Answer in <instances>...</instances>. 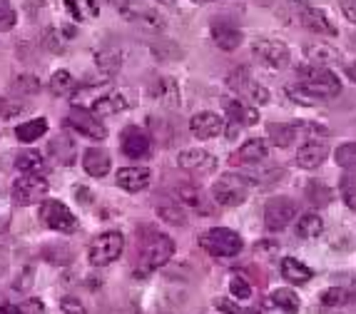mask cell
Wrapping results in <instances>:
<instances>
[{
  "label": "cell",
  "instance_id": "f546056e",
  "mask_svg": "<svg viewBox=\"0 0 356 314\" xmlns=\"http://www.w3.org/2000/svg\"><path fill=\"white\" fill-rule=\"evenodd\" d=\"M324 232V219L319 217L316 212L302 214L297 222V237L302 240H316Z\"/></svg>",
  "mask_w": 356,
  "mask_h": 314
},
{
  "label": "cell",
  "instance_id": "680465c9",
  "mask_svg": "<svg viewBox=\"0 0 356 314\" xmlns=\"http://www.w3.org/2000/svg\"><path fill=\"white\" fill-rule=\"evenodd\" d=\"M346 77H351V83H356V63L346 65Z\"/></svg>",
  "mask_w": 356,
  "mask_h": 314
},
{
  "label": "cell",
  "instance_id": "5b68a950",
  "mask_svg": "<svg viewBox=\"0 0 356 314\" xmlns=\"http://www.w3.org/2000/svg\"><path fill=\"white\" fill-rule=\"evenodd\" d=\"M252 187V180L247 175H222L217 182L212 185V197L222 207H237L247 200Z\"/></svg>",
  "mask_w": 356,
  "mask_h": 314
},
{
  "label": "cell",
  "instance_id": "e0dca14e",
  "mask_svg": "<svg viewBox=\"0 0 356 314\" xmlns=\"http://www.w3.org/2000/svg\"><path fill=\"white\" fill-rule=\"evenodd\" d=\"M190 130H192V135L200 137V140H212V137H217L225 130V120L217 113L204 110V113H197L195 118L190 120Z\"/></svg>",
  "mask_w": 356,
  "mask_h": 314
},
{
  "label": "cell",
  "instance_id": "277c9868",
  "mask_svg": "<svg viewBox=\"0 0 356 314\" xmlns=\"http://www.w3.org/2000/svg\"><path fill=\"white\" fill-rule=\"evenodd\" d=\"M172 255H175V242L167 235H152V237H147L143 249H140V272H137V277H145V274L160 269L162 265L170 262Z\"/></svg>",
  "mask_w": 356,
  "mask_h": 314
},
{
  "label": "cell",
  "instance_id": "91938a15",
  "mask_svg": "<svg viewBox=\"0 0 356 314\" xmlns=\"http://www.w3.org/2000/svg\"><path fill=\"white\" fill-rule=\"evenodd\" d=\"M160 3H165V6H172V0H160Z\"/></svg>",
  "mask_w": 356,
  "mask_h": 314
},
{
  "label": "cell",
  "instance_id": "8fae6325",
  "mask_svg": "<svg viewBox=\"0 0 356 314\" xmlns=\"http://www.w3.org/2000/svg\"><path fill=\"white\" fill-rule=\"evenodd\" d=\"M48 190H50L48 180L40 178V175H23V178H18L13 182V197L23 207L42 202V197L48 195Z\"/></svg>",
  "mask_w": 356,
  "mask_h": 314
},
{
  "label": "cell",
  "instance_id": "f35d334b",
  "mask_svg": "<svg viewBox=\"0 0 356 314\" xmlns=\"http://www.w3.org/2000/svg\"><path fill=\"white\" fill-rule=\"evenodd\" d=\"M339 192H341V200L346 202V207H351L356 212V175L346 172L341 182H339Z\"/></svg>",
  "mask_w": 356,
  "mask_h": 314
},
{
  "label": "cell",
  "instance_id": "8d00e7d4",
  "mask_svg": "<svg viewBox=\"0 0 356 314\" xmlns=\"http://www.w3.org/2000/svg\"><path fill=\"white\" fill-rule=\"evenodd\" d=\"M307 197H309V202H312L314 207H327L329 202L334 200L332 190H329L327 185H321V182H309Z\"/></svg>",
  "mask_w": 356,
  "mask_h": 314
},
{
  "label": "cell",
  "instance_id": "74e56055",
  "mask_svg": "<svg viewBox=\"0 0 356 314\" xmlns=\"http://www.w3.org/2000/svg\"><path fill=\"white\" fill-rule=\"evenodd\" d=\"M72 85H75V80H72V75L67 70H58V72H53V77H50V93H53L55 97L67 95V93L72 90Z\"/></svg>",
  "mask_w": 356,
  "mask_h": 314
},
{
  "label": "cell",
  "instance_id": "cb8c5ba5",
  "mask_svg": "<svg viewBox=\"0 0 356 314\" xmlns=\"http://www.w3.org/2000/svg\"><path fill=\"white\" fill-rule=\"evenodd\" d=\"M130 107V100H127L125 93H107V95L97 97L95 102H92V115H97V118H107V115H118L122 113V110H127Z\"/></svg>",
  "mask_w": 356,
  "mask_h": 314
},
{
  "label": "cell",
  "instance_id": "60d3db41",
  "mask_svg": "<svg viewBox=\"0 0 356 314\" xmlns=\"http://www.w3.org/2000/svg\"><path fill=\"white\" fill-rule=\"evenodd\" d=\"M152 53L157 55V60H179V58H182V50H179V45H175V42H170V40L152 42Z\"/></svg>",
  "mask_w": 356,
  "mask_h": 314
},
{
  "label": "cell",
  "instance_id": "4316f807",
  "mask_svg": "<svg viewBox=\"0 0 356 314\" xmlns=\"http://www.w3.org/2000/svg\"><path fill=\"white\" fill-rule=\"evenodd\" d=\"M280 269H282V277L286 282H291V285H307L309 279L314 277V272L307 265H302L297 257H282Z\"/></svg>",
  "mask_w": 356,
  "mask_h": 314
},
{
  "label": "cell",
  "instance_id": "be15d7a7",
  "mask_svg": "<svg viewBox=\"0 0 356 314\" xmlns=\"http://www.w3.org/2000/svg\"><path fill=\"white\" fill-rule=\"evenodd\" d=\"M247 314H259V312H247Z\"/></svg>",
  "mask_w": 356,
  "mask_h": 314
},
{
  "label": "cell",
  "instance_id": "7dc6e473",
  "mask_svg": "<svg viewBox=\"0 0 356 314\" xmlns=\"http://www.w3.org/2000/svg\"><path fill=\"white\" fill-rule=\"evenodd\" d=\"M157 214H160L165 222H170V225H177V227H182L184 222H187V217H184V210L170 207V205H165V207L157 210Z\"/></svg>",
  "mask_w": 356,
  "mask_h": 314
},
{
  "label": "cell",
  "instance_id": "f1b7e54d",
  "mask_svg": "<svg viewBox=\"0 0 356 314\" xmlns=\"http://www.w3.org/2000/svg\"><path fill=\"white\" fill-rule=\"evenodd\" d=\"M15 167H18L23 175H42L45 172V157L35 150H25L15 157Z\"/></svg>",
  "mask_w": 356,
  "mask_h": 314
},
{
  "label": "cell",
  "instance_id": "7402d4cb",
  "mask_svg": "<svg viewBox=\"0 0 356 314\" xmlns=\"http://www.w3.org/2000/svg\"><path fill=\"white\" fill-rule=\"evenodd\" d=\"M122 60H125V53L118 48V45H105L95 53V65L97 70L105 77H115L122 68Z\"/></svg>",
  "mask_w": 356,
  "mask_h": 314
},
{
  "label": "cell",
  "instance_id": "e575fe53",
  "mask_svg": "<svg viewBox=\"0 0 356 314\" xmlns=\"http://www.w3.org/2000/svg\"><path fill=\"white\" fill-rule=\"evenodd\" d=\"M272 304L274 307H280L282 312H286V314H299V297L294 295L291 290H277L272 295Z\"/></svg>",
  "mask_w": 356,
  "mask_h": 314
},
{
  "label": "cell",
  "instance_id": "6125c7cd",
  "mask_svg": "<svg viewBox=\"0 0 356 314\" xmlns=\"http://www.w3.org/2000/svg\"><path fill=\"white\" fill-rule=\"evenodd\" d=\"M351 42H354V45H356V36H351Z\"/></svg>",
  "mask_w": 356,
  "mask_h": 314
},
{
  "label": "cell",
  "instance_id": "ee69618b",
  "mask_svg": "<svg viewBox=\"0 0 356 314\" xmlns=\"http://www.w3.org/2000/svg\"><path fill=\"white\" fill-rule=\"evenodd\" d=\"M242 95H247L252 102H257V105H267L269 97H272V93H269L264 85H259V83H254V80H252V83L242 90Z\"/></svg>",
  "mask_w": 356,
  "mask_h": 314
},
{
  "label": "cell",
  "instance_id": "f6af8a7d",
  "mask_svg": "<svg viewBox=\"0 0 356 314\" xmlns=\"http://www.w3.org/2000/svg\"><path fill=\"white\" fill-rule=\"evenodd\" d=\"M23 110H25V105L18 97H0V120H10L23 113Z\"/></svg>",
  "mask_w": 356,
  "mask_h": 314
},
{
  "label": "cell",
  "instance_id": "ac0fdd59",
  "mask_svg": "<svg viewBox=\"0 0 356 314\" xmlns=\"http://www.w3.org/2000/svg\"><path fill=\"white\" fill-rule=\"evenodd\" d=\"M212 40L220 50H237L242 45V30L227 20H214L212 23Z\"/></svg>",
  "mask_w": 356,
  "mask_h": 314
},
{
  "label": "cell",
  "instance_id": "6f0895ef",
  "mask_svg": "<svg viewBox=\"0 0 356 314\" xmlns=\"http://www.w3.org/2000/svg\"><path fill=\"white\" fill-rule=\"evenodd\" d=\"M0 314H23V309L15 307V304H3V307H0Z\"/></svg>",
  "mask_w": 356,
  "mask_h": 314
},
{
  "label": "cell",
  "instance_id": "f907efd6",
  "mask_svg": "<svg viewBox=\"0 0 356 314\" xmlns=\"http://www.w3.org/2000/svg\"><path fill=\"white\" fill-rule=\"evenodd\" d=\"M286 95L291 97V102H297V105H307V107H312V105H316V100L312 95H307L299 85H289L286 88Z\"/></svg>",
  "mask_w": 356,
  "mask_h": 314
},
{
  "label": "cell",
  "instance_id": "681fc988",
  "mask_svg": "<svg viewBox=\"0 0 356 314\" xmlns=\"http://www.w3.org/2000/svg\"><path fill=\"white\" fill-rule=\"evenodd\" d=\"M42 45L50 50V53H63V38L55 28H48L42 33Z\"/></svg>",
  "mask_w": 356,
  "mask_h": 314
},
{
  "label": "cell",
  "instance_id": "ffe728a7",
  "mask_svg": "<svg viewBox=\"0 0 356 314\" xmlns=\"http://www.w3.org/2000/svg\"><path fill=\"white\" fill-rule=\"evenodd\" d=\"M152 182V172L147 167H122L118 172V187L127 192H143Z\"/></svg>",
  "mask_w": 356,
  "mask_h": 314
},
{
  "label": "cell",
  "instance_id": "9a60e30c",
  "mask_svg": "<svg viewBox=\"0 0 356 314\" xmlns=\"http://www.w3.org/2000/svg\"><path fill=\"white\" fill-rule=\"evenodd\" d=\"M120 148H122V152H125L127 157H132V160H143V157L149 155V150H152V140H149L147 132H143L140 127H127V130L122 132Z\"/></svg>",
  "mask_w": 356,
  "mask_h": 314
},
{
  "label": "cell",
  "instance_id": "7c38bea8",
  "mask_svg": "<svg viewBox=\"0 0 356 314\" xmlns=\"http://www.w3.org/2000/svg\"><path fill=\"white\" fill-rule=\"evenodd\" d=\"M177 165L182 167L184 172H190V175H212L217 170V157L207 150H182L177 157Z\"/></svg>",
  "mask_w": 356,
  "mask_h": 314
},
{
  "label": "cell",
  "instance_id": "8992f818",
  "mask_svg": "<svg viewBox=\"0 0 356 314\" xmlns=\"http://www.w3.org/2000/svg\"><path fill=\"white\" fill-rule=\"evenodd\" d=\"M122 249H125V237H122L120 232H102V235H97V237L90 242V249H88L90 265H95V267L113 265V262L122 255Z\"/></svg>",
  "mask_w": 356,
  "mask_h": 314
},
{
  "label": "cell",
  "instance_id": "603a6c76",
  "mask_svg": "<svg viewBox=\"0 0 356 314\" xmlns=\"http://www.w3.org/2000/svg\"><path fill=\"white\" fill-rule=\"evenodd\" d=\"M307 58H309V65H319V68H332L341 63L339 50L332 48L329 42H309Z\"/></svg>",
  "mask_w": 356,
  "mask_h": 314
},
{
  "label": "cell",
  "instance_id": "484cf974",
  "mask_svg": "<svg viewBox=\"0 0 356 314\" xmlns=\"http://www.w3.org/2000/svg\"><path fill=\"white\" fill-rule=\"evenodd\" d=\"M225 110H227V118L234 125H239V127H252V125L259 123L257 107L247 105V102H242V100H229L225 105Z\"/></svg>",
  "mask_w": 356,
  "mask_h": 314
},
{
  "label": "cell",
  "instance_id": "db71d44e",
  "mask_svg": "<svg viewBox=\"0 0 356 314\" xmlns=\"http://www.w3.org/2000/svg\"><path fill=\"white\" fill-rule=\"evenodd\" d=\"M214 307L220 309L222 314H239V307H234V304L227 302V299H214Z\"/></svg>",
  "mask_w": 356,
  "mask_h": 314
},
{
  "label": "cell",
  "instance_id": "4dcf8cb0",
  "mask_svg": "<svg viewBox=\"0 0 356 314\" xmlns=\"http://www.w3.org/2000/svg\"><path fill=\"white\" fill-rule=\"evenodd\" d=\"M50 155H53L60 165H72L75 157H77L75 143H72L70 137H58V140L50 143Z\"/></svg>",
  "mask_w": 356,
  "mask_h": 314
},
{
  "label": "cell",
  "instance_id": "94428289",
  "mask_svg": "<svg viewBox=\"0 0 356 314\" xmlns=\"http://www.w3.org/2000/svg\"><path fill=\"white\" fill-rule=\"evenodd\" d=\"M195 3H209V0H195Z\"/></svg>",
  "mask_w": 356,
  "mask_h": 314
},
{
  "label": "cell",
  "instance_id": "6da1fadb",
  "mask_svg": "<svg viewBox=\"0 0 356 314\" xmlns=\"http://www.w3.org/2000/svg\"><path fill=\"white\" fill-rule=\"evenodd\" d=\"M299 75V88L312 95L316 102L319 100H332L341 93V80L334 75L329 68H319V65H299L297 68Z\"/></svg>",
  "mask_w": 356,
  "mask_h": 314
},
{
  "label": "cell",
  "instance_id": "7a4b0ae2",
  "mask_svg": "<svg viewBox=\"0 0 356 314\" xmlns=\"http://www.w3.org/2000/svg\"><path fill=\"white\" fill-rule=\"evenodd\" d=\"M115 6V10L127 20V23H135L145 30H152V33H162L167 28V20L162 18L160 10L149 8L143 0H110Z\"/></svg>",
  "mask_w": 356,
  "mask_h": 314
},
{
  "label": "cell",
  "instance_id": "9f6ffc18",
  "mask_svg": "<svg viewBox=\"0 0 356 314\" xmlns=\"http://www.w3.org/2000/svg\"><path fill=\"white\" fill-rule=\"evenodd\" d=\"M75 197L80 205H90V202H92V192H90L88 187H75Z\"/></svg>",
  "mask_w": 356,
  "mask_h": 314
},
{
  "label": "cell",
  "instance_id": "d6a6232c",
  "mask_svg": "<svg viewBox=\"0 0 356 314\" xmlns=\"http://www.w3.org/2000/svg\"><path fill=\"white\" fill-rule=\"evenodd\" d=\"M319 302L324 304V307H339V304L356 302V295L349 290H344V287H329V290H324L319 295Z\"/></svg>",
  "mask_w": 356,
  "mask_h": 314
},
{
  "label": "cell",
  "instance_id": "bcb514c9",
  "mask_svg": "<svg viewBox=\"0 0 356 314\" xmlns=\"http://www.w3.org/2000/svg\"><path fill=\"white\" fill-rule=\"evenodd\" d=\"M229 292H232V297H237V299H242L244 302V299H250L252 297V285L244 277H239V274H232Z\"/></svg>",
  "mask_w": 356,
  "mask_h": 314
},
{
  "label": "cell",
  "instance_id": "5bb4252c",
  "mask_svg": "<svg viewBox=\"0 0 356 314\" xmlns=\"http://www.w3.org/2000/svg\"><path fill=\"white\" fill-rule=\"evenodd\" d=\"M299 20H302L304 28L312 30V33H316V36H329V38H334L339 33L337 25H334L332 20L327 18V13L319 10V8L307 6V3H302V6H299Z\"/></svg>",
  "mask_w": 356,
  "mask_h": 314
},
{
  "label": "cell",
  "instance_id": "44dd1931",
  "mask_svg": "<svg viewBox=\"0 0 356 314\" xmlns=\"http://www.w3.org/2000/svg\"><path fill=\"white\" fill-rule=\"evenodd\" d=\"M149 93L157 102H162L165 107H177L179 105V85L175 77L160 75L154 77L152 85H149Z\"/></svg>",
  "mask_w": 356,
  "mask_h": 314
},
{
  "label": "cell",
  "instance_id": "f5cc1de1",
  "mask_svg": "<svg viewBox=\"0 0 356 314\" xmlns=\"http://www.w3.org/2000/svg\"><path fill=\"white\" fill-rule=\"evenodd\" d=\"M339 8H341V13L349 18V23L356 25V0H341V3H339Z\"/></svg>",
  "mask_w": 356,
  "mask_h": 314
},
{
  "label": "cell",
  "instance_id": "3957f363",
  "mask_svg": "<svg viewBox=\"0 0 356 314\" xmlns=\"http://www.w3.org/2000/svg\"><path fill=\"white\" fill-rule=\"evenodd\" d=\"M200 247L212 257H220V260H229V257H237L242 252V237L237 232L229 230V227H212L204 235H200Z\"/></svg>",
  "mask_w": 356,
  "mask_h": 314
},
{
  "label": "cell",
  "instance_id": "11a10c76",
  "mask_svg": "<svg viewBox=\"0 0 356 314\" xmlns=\"http://www.w3.org/2000/svg\"><path fill=\"white\" fill-rule=\"evenodd\" d=\"M20 309H23V314H42V304L38 299H28Z\"/></svg>",
  "mask_w": 356,
  "mask_h": 314
},
{
  "label": "cell",
  "instance_id": "52a82bcc",
  "mask_svg": "<svg viewBox=\"0 0 356 314\" xmlns=\"http://www.w3.org/2000/svg\"><path fill=\"white\" fill-rule=\"evenodd\" d=\"M252 55L259 60L261 65L274 68V70L286 68L291 60L289 45L277 40V38H257V40L252 42Z\"/></svg>",
  "mask_w": 356,
  "mask_h": 314
},
{
  "label": "cell",
  "instance_id": "ba28073f",
  "mask_svg": "<svg viewBox=\"0 0 356 314\" xmlns=\"http://www.w3.org/2000/svg\"><path fill=\"white\" fill-rule=\"evenodd\" d=\"M38 217H40V222L45 227H50V230H55V232H63V235H70V232L77 230L75 214L58 200H42Z\"/></svg>",
  "mask_w": 356,
  "mask_h": 314
},
{
  "label": "cell",
  "instance_id": "4fadbf2b",
  "mask_svg": "<svg viewBox=\"0 0 356 314\" xmlns=\"http://www.w3.org/2000/svg\"><path fill=\"white\" fill-rule=\"evenodd\" d=\"M175 200L182 207H190L197 214H214V205L209 202V197H204V192L195 185H177L175 187Z\"/></svg>",
  "mask_w": 356,
  "mask_h": 314
},
{
  "label": "cell",
  "instance_id": "83f0119b",
  "mask_svg": "<svg viewBox=\"0 0 356 314\" xmlns=\"http://www.w3.org/2000/svg\"><path fill=\"white\" fill-rule=\"evenodd\" d=\"M45 132H48V120L45 118L28 120V123L15 127V137H18L20 143H35V140H40Z\"/></svg>",
  "mask_w": 356,
  "mask_h": 314
},
{
  "label": "cell",
  "instance_id": "d590c367",
  "mask_svg": "<svg viewBox=\"0 0 356 314\" xmlns=\"http://www.w3.org/2000/svg\"><path fill=\"white\" fill-rule=\"evenodd\" d=\"M334 160L341 170H346L349 175H356V143H346L341 148H337Z\"/></svg>",
  "mask_w": 356,
  "mask_h": 314
},
{
  "label": "cell",
  "instance_id": "9c48e42d",
  "mask_svg": "<svg viewBox=\"0 0 356 314\" xmlns=\"http://www.w3.org/2000/svg\"><path fill=\"white\" fill-rule=\"evenodd\" d=\"M67 125H70L77 135L88 137V140H95V143H102L107 137V130H105V125L100 123V118L92 115V110H85V107H77V105L70 107Z\"/></svg>",
  "mask_w": 356,
  "mask_h": 314
},
{
  "label": "cell",
  "instance_id": "816d5d0a",
  "mask_svg": "<svg viewBox=\"0 0 356 314\" xmlns=\"http://www.w3.org/2000/svg\"><path fill=\"white\" fill-rule=\"evenodd\" d=\"M60 309H63V314H88V309L83 307V302L77 297H63L60 299Z\"/></svg>",
  "mask_w": 356,
  "mask_h": 314
},
{
  "label": "cell",
  "instance_id": "e7e4bbea",
  "mask_svg": "<svg viewBox=\"0 0 356 314\" xmlns=\"http://www.w3.org/2000/svg\"><path fill=\"white\" fill-rule=\"evenodd\" d=\"M354 282H356V279H354Z\"/></svg>",
  "mask_w": 356,
  "mask_h": 314
},
{
  "label": "cell",
  "instance_id": "d4e9b609",
  "mask_svg": "<svg viewBox=\"0 0 356 314\" xmlns=\"http://www.w3.org/2000/svg\"><path fill=\"white\" fill-rule=\"evenodd\" d=\"M83 167L85 172H88L90 178H105L107 172H110V167H113V160H110V155L105 152V150L100 148H90L85 150L83 155Z\"/></svg>",
  "mask_w": 356,
  "mask_h": 314
},
{
  "label": "cell",
  "instance_id": "30bf717a",
  "mask_svg": "<svg viewBox=\"0 0 356 314\" xmlns=\"http://www.w3.org/2000/svg\"><path fill=\"white\" fill-rule=\"evenodd\" d=\"M297 217V202L289 197H272L264 205V227L269 232H282Z\"/></svg>",
  "mask_w": 356,
  "mask_h": 314
},
{
  "label": "cell",
  "instance_id": "1f68e13d",
  "mask_svg": "<svg viewBox=\"0 0 356 314\" xmlns=\"http://www.w3.org/2000/svg\"><path fill=\"white\" fill-rule=\"evenodd\" d=\"M65 6L75 20L97 18V13H100V3L97 0H65Z\"/></svg>",
  "mask_w": 356,
  "mask_h": 314
},
{
  "label": "cell",
  "instance_id": "c3c4849f",
  "mask_svg": "<svg viewBox=\"0 0 356 314\" xmlns=\"http://www.w3.org/2000/svg\"><path fill=\"white\" fill-rule=\"evenodd\" d=\"M250 83H252V77H250V70H247V68H237V70L229 75V88L237 90V93H242Z\"/></svg>",
  "mask_w": 356,
  "mask_h": 314
},
{
  "label": "cell",
  "instance_id": "b9f144b4",
  "mask_svg": "<svg viewBox=\"0 0 356 314\" xmlns=\"http://www.w3.org/2000/svg\"><path fill=\"white\" fill-rule=\"evenodd\" d=\"M294 132L297 137H304V140H321V137H327V130L321 127V125L314 123H294Z\"/></svg>",
  "mask_w": 356,
  "mask_h": 314
},
{
  "label": "cell",
  "instance_id": "ab89813d",
  "mask_svg": "<svg viewBox=\"0 0 356 314\" xmlns=\"http://www.w3.org/2000/svg\"><path fill=\"white\" fill-rule=\"evenodd\" d=\"M13 90L20 95H38L40 93V80L35 75H18L13 80Z\"/></svg>",
  "mask_w": 356,
  "mask_h": 314
},
{
  "label": "cell",
  "instance_id": "836d02e7",
  "mask_svg": "<svg viewBox=\"0 0 356 314\" xmlns=\"http://www.w3.org/2000/svg\"><path fill=\"white\" fill-rule=\"evenodd\" d=\"M267 135L269 140H272L277 148H289L291 143H294V137H297V132H294V125H267Z\"/></svg>",
  "mask_w": 356,
  "mask_h": 314
},
{
  "label": "cell",
  "instance_id": "7bdbcfd3",
  "mask_svg": "<svg viewBox=\"0 0 356 314\" xmlns=\"http://www.w3.org/2000/svg\"><path fill=\"white\" fill-rule=\"evenodd\" d=\"M15 23H18V13H15V8H13L8 0H0V33L13 30Z\"/></svg>",
  "mask_w": 356,
  "mask_h": 314
},
{
  "label": "cell",
  "instance_id": "2e32d148",
  "mask_svg": "<svg viewBox=\"0 0 356 314\" xmlns=\"http://www.w3.org/2000/svg\"><path fill=\"white\" fill-rule=\"evenodd\" d=\"M329 157V145L327 140H309L299 148L297 152V165L302 170H316L324 165V160Z\"/></svg>",
  "mask_w": 356,
  "mask_h": 314
},
{
  "label": "cell",
  "instance_id": "d6986e66",
  "mask_svg": "<svg viewBox=\"0 0 356 314\" xmlns=\"http://www.w3.org/2000/svg\"><path fill=\"white\" fill-rule=\"evenodd\" d=\"M267 157H269L267 143L261 137H252V140H247L237 152L232 155V162L234 165H257V162L267 160Z\"/></svg>",
  "mask_w": 356,
  "mask_h": 314
}]
</instances>
